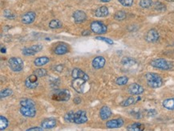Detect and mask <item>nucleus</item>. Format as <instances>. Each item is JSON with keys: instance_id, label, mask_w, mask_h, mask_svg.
<instances>
[{"instance_id": "1", "label": "nucleus", "mask_w": 174, "mask_h": 131, "mask_svg": "<svg viewBox=\"0 0 174 131\" xmlns=\"http://www.w3.org/2000/svg\"><path fill=\"white\" fill-rule=\"evenodd\" d=\"M145 78L147 80L148 86L153 89L160 88L163 85V79L158 74L149 72L145 74Z\"/></svg>"}, {"instance_id": "2", "label": "nucleus", "mask_w": 174, "mask_h": 131, "mask_svg": "<svg viewBox=\"0 0 174 131\" xmlns=\"http://www.w3.org/2000/svg\"><path fill=\"white\" fill-rule=\"evenodd\" d=\"M150 65L153 67L162 70H171L172 68V64L169 61L164 59V58L154 59L150 62Z\"/></svg>"}, {"instance_id": "3", "label": "nucleus", "mask_w": 174, "mask_h": 131, "mask_svg": "<svg viewBox=\"0 0 174 131\" xmlns=\"http://www.w3.org/2000/svg\"><path fill=\"white\" fill-rule=\"evenodd\" d=\"M71 98V93L67 90H58L53 93L51 98L56 102H66Z\"/></svg>"}, {"instance_id": "4", "label": "nucleus", "mask_w": 174, "mask_h": 131, "mask_svg": "<svg viewBox=\"0 0 174 131\" xmlns=\"http://www.w3.org/2000/svg\"><path fill=\"white\" fill-rule=\"evenodd\" d=\"M8 66L14 72H19L24 67V61L20 58H11L8 60Z\"/></svg>"}, {"instance_id": "5", "label": "nucleus", "mask_w": 174, "mask_h": 131, "mask_svg": "<svg viewBox=\"0 0 174 131\" xmlns=\"http://www.w3.org/2000/svg\"><path fill=\"white\" fill-rule=\"evenodd\" d=\"M91 30L92 32L97 35H103L108 31V27L105 24L99 21H95L91 23Z\"/></svg>"}, {"instance_id": "6", "label": "nucleus", "mask_w": 174, "mask_h": 131, "mask_svg": "<svg viewBox=\"0 0 174 131\" xmlns=\"http://www.w3.org/2000/svg\"><path fill=\"white\" fill-rule=\"evenodd\" d=\"M87 81L82 78H74L71 82V86L73 89L80 94L84 93V87H85V84Z\"/></svg>"}, {"instance_id": "7", "label": "nucleus", "mask_w": 174, "mask_h": 131, "mask_svg": "<svg viewBox=\"0 0 174 131\" xmlns=\"http://www.w3.org/2000/svg\"><path fill=\"white\" fill-rule=\"evenodd\" d=\"M43 49L42 45H34L31 47L24 48L22 51V54L24 56H32V55H36L37 53L40 52Z\"/></svg>"}, {"instance_id": "8", "label": "nucleus", "mask_w": 174, "mask_h": 131, "mask_svg": "<svg viewBox=\"0 0 174 131\" xmlns=\"http://www.w3.org/2000/svg\"><path fill=\"white\" fill-rule=\"evenodd\" d=\"M87 113L84 110H79L75 112L74 114V123L76 124H83L87 122Z\"/></svg>"}, {"instance_id": "9", "label": "nucleus", "mask_w": 174, "mask_h": 131, "mask_svg": "<svg viewBox=\"0 0 174 131\" xmlns=\"http://www.w3.org/2000/svg\"><path fill=\"white\" fill-rule=\"evenodd\" d=\"M38 78L35 74L30 75L29 77H27V78L25 80V86L28 89H35L38 86Z\"/></svg>"}, {"instance_id": "10", "label": "nucleus", "mask_w": 174, "mask_h": 131, "mask_svg": "<svg viewBox=\"0 0 174 131\" xmlns=\"http://www.w3.org/2000/svg\"><path fill=\"white\" fill-rule=\"evenodd\" d=\"M159 38V33H158V31L155 29L149 30L147 32V34L145 35V40L147 41L148 42H150V43H153V42H157Z\"/></svg>"}, {"instance_id": "11", "label": "nucleus", "mask_w": 174, "mask_h": 131, "mask_svg": "<svg viewBox=\"0 0 174 131\" xmlns=\"http://www.w3.org/2000/svg\"><path fill=\"white\" fill-rule=\"evenodd\" d=\"M20 113L27 118H33L36 115V109L31 106H22L20 107Z\"/></svg>"}, {"instance_id": "12", "label": "nucleus", "mask_w": 174, "mask_h": 131, "mask_svg": "<svg viewBox=\"0 0 174 131\" xmlns=\"http://www.w3.org/2000/svg\"><path fill=\"white\" fill-rule=\"evenodd\" d=\"M145 91V89L142 86L137 83L131 84L129 86V92L130 95H142Z\"/></svg>"}, {"instance_id": "13", "label": "nucleus", "mask_w": 174, "mask_h": 131, "mask_svg": "<svg viewBox=\"0 0 174 131\" xmlns=\"http://www.w3.org/2000/svg\"><path fill=\"white\" fill-rule=\"evenodd\" d=\"M35 18H36V14L34 11H28L23 15L22 22L26 25H29L34 22Z\"/></svg>"}, {"instance_id": "14", "label": "nucleus", "mask_w": 174, "mask_h": 131, "mask_svg": "<svg viewBox=\"0 0 174 131\" xmlns=\"http://www.w3.org/2000/svg\"><path fill=\"white\" fill-rule=\"evenodd\" d=\"M124 120L122 119H116L109 120L106 122V126L109 129H115V128H120L124 126Z\"/></svg>"}, {"instance_id": "15", "label": "nucleus", "mask_w": 174, "mask_h": 131, "mask_svg": "<svg viewBox=\"0 0 174 131\" xmlns=\"http://www.w3.org/2000/svg\"><path fill=\"white\" fill-rule=\"evenodd\" d=\"M73 18L76 23H81L87 19V15L83 11H76L73 13Z\"/></svg>"}, {"instance_id": "16", "label": "nucleus", "mask_w": 174, "mask_h": 131, "mask_svg": "<svg viewBox=\"0 0 174 131\" xmlns=\"http://www.w3.org/2000/svg\"><path fill=\"white\" fill-rule=\"evenodd\" d=\"M106 60L105 58H103L102 56H98L96 57L92 60V67L96 70H99V69H102V68L105 65Z\"/></svg>"}, {"instance_id": "17", "label": "nucleus", "mask_w": 174, "mask_h": 131, "mask_svg": "<svg viewBox=\"0 0 174 131\" xmlns=\"http://www.w3.org/2000/svg\"><path fill=\"white\" fill-rule=\"evenodd\" d=\"M71 76H72L73 78H82V79H84L86 81H88L89 79L88 75L79 68L73 69L72 72H71Z\"/></svg>"}, {"instance_id": "18", "label": "nucleus", "mask_w": 174, "mask_h": 131, "mask_svg": "<svg viewBox=\"0 0 174 131\" xmlns=\"http://www.w3.org/2000/svg\"><path fill=\"white\" fill-rule=\"evenodd\" d=\"M112 114H113V112H112V110H111V109L108 106H104L100 109V116L102 120H108L112 116Z\"/></svg>"}, {"instance_id": "19", "label": "nucleus", "mask_w": 174, "mask_h": 131, "mask_svg": "<svg viewBox=\"0 0 174 131\" xmlns=\"http://www.w3.org/2000/svg\"><path fill=\"white\" fill-rule=\"evenodd\" d=\"M57 121L55 119H47L41 122V126L44 129H52L55 126H56Z\"/></svg>"}, {"instance_id": "20", "label": "nucleus", "mask_w": 174, "mask_h": 131, "mask_svg": "<svg viewBox=\"0 0 174 131\" xmlns=\"http://www.w3.org/2000/svg\"><path fill=\"white\" fill-rule=\"evenodd\" d=\"M68 52V47L64 43H60L55 48V54L57 55H65Z\"/></svg>"}, {"instance_id": "21", "label": "nucleus", "mask_w": 174, "mask_h": 131, "mask_svg": "<svg viewBox=\"0 0 174 131\" xmlns=\"http://www.w3.org/2000/svg\"><path fill=\"white\" fill-rule=\"evenodd\" d=\"M108 8L107 7H100L97 8V9L95 11V15H96V17H99V18L108 16Z\"/></svg>"}, {"instance_id": "22", "label": "nucleus", "mask_w": 174, "mask_h": 131, "mask_svg": "<svg viewBox=\"0 0 174 131\" xmlns=\"http://www.w3.org/2000/svg\"><path fill=\"white\" fill-rule=\"evenodd\" d=\"M145 126L140 122H135L127 126V130L129 131H143L145 129Z\"/></svg>"}, {"instance_id": "23", "label": "nucleus", "mask_w": 174, "mask_h": 131, "mask_svg": "<svg viewBox=\"0 0 174 131\" xmlns=\"http://www.w3.org/2000/svg\"><path fill=\"white\" fill-rule=\"evenodd\" d=\"M49 62H50L49 58L44 56V57H40V58H35L34 61V66H44L46 65V64H47Z\"/></svg>"}, {"instance_id": "24", "label": "nucleus", "mask_w": 174, "mask_h": 131, "mask_svg": "<svg viewBox=\"0 0 174 131\" xmlns=\"http://www.w3.org/2000/svg\"><path fill=\"white\" fill-rule=\"evenodd\" d=\"M162 105L165 109H169V110H174V98H167L164 100Z\"/></svg>"}, {"instance_id": "25", "label": "nucleus", "mask_w": 174, "mask_h": 131, "mask_svg": "<svg viewBox=\"0 0 174 131\" xmlns=\"http://www.w3.org/2000/svg\"><path fill=\"white\" fill-rule=\"evenodd\" d=\"M141 98L139 97V98H137L136 99V98H134L133 97H129V98H128L127 99H125L124 101H123V102L120 103V106H131V105H133V104L136 103V102H138L139 100H140Z\"/></svg>"}, {"instance_id": "26", "label": "nucleus", "mask_w": 174, "mask_h": 131, "mask_svg": "<svg viewBox=\"0 0 174 131\" xmlns=\"http://www.w3.org/2000/svg\"><path fill=\"white\" fill-rule=\"evenodd\" d=\"M121 63L124 66H131L136 64V61L130 57H124L121 60Z\"/></svg>"}, {"instance_id": "27", "label": "nucleus", "mask_w": 174, "mask_h": 131, "mask_svg": "<svg viewBox=\"0 0 174 131\" xmlns=\"http://www.w3.org/2000/svg\"><path fill=\"white\" fill-rule=\"evenodd\" d=\"M20 105L22 106H31V107H34L35 106V103L33 100L30 99V98H24L20 101Z\"/></svg>"}, {"instance_id": "28", "label": "nucleus", "mask_w": 174, "mask_h": 131, "mask_svg": "<svg viewBox=\"0 0 174 131\" xmlns=\"http://www.w3.org/2000/svg\"><path fill=\"white\" fill-rule=\"evenodd\" d=\"M63 23L60 22L58 19H53L49 23V27L51 29H58V28H61Z\"/></svg>"}, {"instance_id": "29", "label": "nucleus", "mask_w": 174, "mask_h": 131, "mask_svg": "<svg viewBox=\"0 0 174 131\" xmlns=\"http://www.w3.org/2000/svg\"><path fill=\"white\" fill-rule=\"evenodd\" d=\"M126 17H127V15H126V13H125L124 11H117V12L114 15V18L117 21L124 20V19L126 18Z\"/></svg>"}, {"instance_id": "30", "label": "nucleus", "mask_w": 174, "mask_h": 131, "mask_svg": "<svg viewBox=\"0 0 174 131\" xmlns=\"http://www.w3.org/2000/svg\"><path fill=\"white\" fill-rule=\"evenodd\" d=\"M139 5L140 7L146 9V8L151 7L153 5V2H152V0H140Z\"/></svg>"}, {"instance_id": "31", "label": "nucleus", "mask_w": 174, "mask_h": 131, "mask_svg": "<svg viewBox=\"0 0 174 131\" xmlns=\"http://www.w3.org/2000/svg\"><path fill=\"white\" fill-rule=\"evenodd\" d=\"M129 82V78L126 76H122L119 77L118 78H116V83L117 84L118 86H124V85H126Z\"/></svg>"}, {"instance_id": "32", "label": "nucleus", "mask_w": 174, "mask_h": 131, "mask_svg": "<svg viewBox=\"0 0 174 131\" xmlns=\"http://www.w3.org/2000/svg\"><path fill=\"white\" fill-rule=\"evenodd\" d=\"M8 124H9L8 120L6 119L5 117H0V129L1 130H4V129H7V127L8 126Z\"/></svg>"}, {"instance_id": "33", "label": "nucleus", "mask_w": 174, "mask_h": 131, "mask_svg": "<svg viewBox=\"0 0 174 131\" xmlns=\"http://www.w3.org/2000/svg\"><path fill=\"white\" fill-rule=\"evenodd\" d=\"M154 8L156 11H161V12H163V11H166V7H165V4L161 2H156L154 4Z\"/></svg>"}, {"instance_id": "34", "label": "nucleus", "mask_w": 174, "mask_h": 131, "mask_svg": "<svg viewBox=\"0 0 174 131\" xmlns=\"http://www.w3.org/2000/svg\"><path fill=\"white\" fill-rule=\"evenodd\" d=\"M74 114L75 112H73V111L67 112V113L64 115V120L67 122H74Z\"/></svg>"}, {"instance_id": "35", "label": "nucleus", "mask_w": 174, "mask_h": 131, "mask_svg": "<svg viewBox=\"0 0 174 131\" xmlns=\"http://www.w3.org/2000/svg\"><path fill=\"white\" fill-rule=\"evenodd\" d=\"M3 15L8 19H15V15L10 10H5L3 11Z\"/></svg>"}, {"instance_id": "36", "label": "nucleus", "mask_w": 174, "mask_h": 131, "mask_svg": "<svg viewBox=\"0 0 174 131\" xmlns=\"http://www.w3.org/2000/svg\"><path fill=\"white\" fill-rule=\"evenodd\" d=\"M12 94H13V91L11 90V89H9V88H7V89H5V90H3L1 91L0 96H1V98H7V97H8V96H11Z\"/></svg>"}, {"instance_id": "37", "label": "nucleus", "mask_w": 174, "mask_h": 131, "mask_svg": "<svg viewBox=\"0 0 174 131\" xmlns=\"http://www.w3.org/2000/svg\"><path fill=\"white\" fill-rule=\"evenodd\" d=\"M119 2L124 7H132L133 4V0H118Z\"/></svg>"}, {"instance_id": "38", "label": "nucleus", "mask_w": 174, "mask_h": 131, "mask_svg": "<svg viewBox=\"0 0 174 131\" xmlns=\"http://www.w3.org/2000/svg\"><path fill=\"white\" fill-rule=\"evenodd\" d=\"M34 74L40 78V77H44L47 75V70L45 69H38L34 71Z\"/></svg>"}, {"instance_id": "39", "label": "nucleus", "mask_w": 174, "mask_h": 131, "mask_svg": "<svg viewBox=\"0 0 174 131\" xmlns=\"http://www.w3.org/2000/svg\"><path fill=\"white\" fill-rule=\"evenodd\" d=\"M96 39H97V40H100V41H103V42H105L106 43L109 44V45H113V41L112 40V39L105 38V37H96Z\"/></svg>"}, {"instance_id": "40", "label": "nucleus", "mask_w": 174, "mask_h": 131, "mask_svg": "<svg viewBox=\"0 0 174 131\" xmlns=\"http://www.w3.org/2000/svg\"><path fill=\"white\" fill-rule=\"evenodd\" d=\"M156 111L154 110V109H150V110L148 111V115L149 116H155L156 114Z\"/></svg>"}, {"instance_id": "41", "label": "nucleus", "mask_w": 174, "mask_h": 131, "mask_svg": "<svg viewBox=\"0 0 174 131\" xmlns=\"http://www.w3.org/2000/svg\"><path fill=\"white\" fill-rule=\"evenodd\" d=\"M32 130H44V128L42 127H32L27 129V131H32Z\"/></svg>"}, {"instance_id": "42", "label": "nucleus", "mask_w": 174, "mask_h": 131, "mask_svg": "<svg viewBox=\"0 0 174 131\" xmlns=\"http://www.w3.org/2000/svg\"><path fill=\"white\" fill-rule=\"evenodd\" d=\"M74 103L75 104H80V103H81V98H74Z\"/></svg>"}, {"instance_id": "43", "label": "nucleus", "mask_w": 174, "mask_h": 131, "mask_svg": "<svg viewBox=\"0 0 174 131\" xmlns=\"http://www.w3.org/2000/svg\"><path fill=\"white\" fill-rule=\"evenodd\" d=\"M90 34H91V33H90V31H87V30H86V31H84L83 33H82V35H83V36H85V35H89Z\"/></svg>"}, {"instance_id": "44", "label": "nucleus", "mask_w": 174, "mask_h": 131, "mask_svg": "<svg viewBox=\"0 0 174 131\" xmlns=\"http://www.w3.org/2000/svg\"><path fill=\"white\" fill-rule=\"evenodd\" d=\"M100 1L102 2H110L111 0H100Z\"/></svg>"}, {"instance_id": "45", "label": "nucleus", "mask_w": 174, "mask_h": 131, "mask_svg": "<svg viewBox=\"0 0 174 131\" xmlns=\"http://www.w3.org/2000/svg\"><path fill=\"white\" fill-rule=\"evenodd\" d=\"M6 52V48H2V53H5Z\"/></svg>"}, {"instance_id": "46", "label": "nucleus", "mask_w": 174, "mask_h": 131, "mask_svg": "<svg viewBox=\"0 0 174 131\" xmlns=\"http://www.w3.org/2000/svg\"><path fill=\"white\" fill-rule=\"evenodd\" d=\"M167 2H173L174 0H166Z\"/></svg>"}]
</instances>
